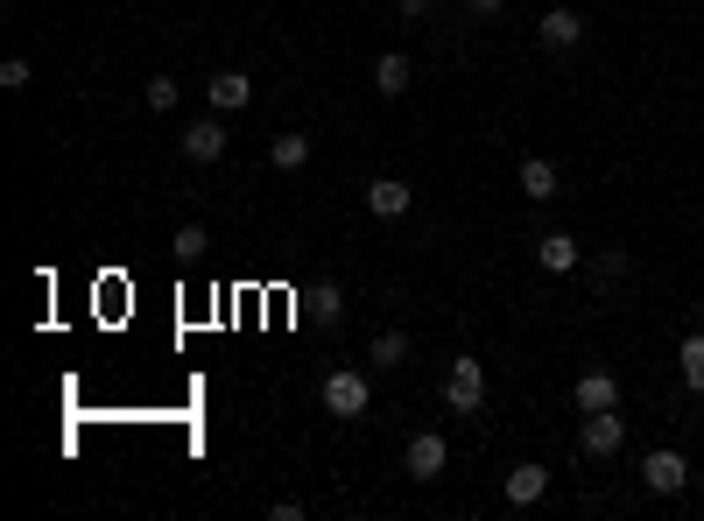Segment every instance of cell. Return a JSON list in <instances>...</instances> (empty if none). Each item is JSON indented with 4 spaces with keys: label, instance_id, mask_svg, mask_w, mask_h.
Here are the masks:
<instances>
[{
    "label": "cell",
    "instance_id": "1",
    "mask_svg": "<svg viewBox=\"0 0 704 521\" xmlns=\"http://www.w3.org/2000/svg\"><path fill=\"white\" fill-rule=\"evenodd\" d=\"M367 401H373V388H367V374H359V367H338V374H324V415H338V423H359V415H367Z\"/></svg>",
    "mask_w": 704,
    "mask_h": 521
},
{
    "label": "cell",
    "instance_id": "2",
    "mask_svg": "<svg viewBox=\"0 0 704 521\" xmlns=\"http://www.w3.org/2000/svg\"><path fill=\"white\" fill-rule=\"evenodd\" d=\"M444 401H452L458 415L486 409V367H479L472 352H458V360H452V381H444Z\"/></svg>",
    "mask_w": 704,
    "mask_h": 521
},
{
    "label": "cell",
    "instance_id": "3",
    "mask_svg": "<svg viewBox=\"0 0 704 521\" xmlns=\"http://www.w3.org/2000/svg\"><path fill=\"white\" fill-rule=\"evenodd\" d=\"M641 486H649V494H683V486H691L683 451H649L641 458Z\"/></svg>",
    "mask_w": 704,
    "mask_h": 521
},
{
    "label": "cell",
    "instance_id": "4",
    "mask_svg": "<svg viewBox=\"0 0 704 521\" xmlns=\"http://www.w3.org/2000/svg\"><path fill=\"white\" fill-rule=\"evenodd\" d=\"M578 444H585L592 458H613V451L627 444V423H620L613 409H592V415H585V430H578Z\"/></svg>",
    "mask_w": 704,
    "mask_h": 521
},
{
    "label": "cell",
    "instance_id": "5",
    "mask_svg": "<svg viewBox=\"0 0 704 521\" xmlns=\"http://www.w3.org/2000/svg\"><path fill=\"white\" fill-rule=\"evenodd\" d=\"M444 458H452V451H444V437H437V430H416V437H409V451H402V466H409V480H437V472H444Z\"/></svg>",
    "mask_w": 704,
    "mask_h": 521
},
{
    "label": "cell",
    "instance_id": "6",
    "mask_svg": "<svg viewBox=\"0 0 704 521\" xmlns=\"http://www.w3.org/2000/svg\"><path fill=\"white\" fill-rule=\"evenodd\" d=\"M409 198H416V190L402 184V176H373V184H367V212L373 219H402V212H409Z\"/></svg>",
    "mask_w": 704,
    "mask_h": 521
},
{
    "label": "cell",
    "instance_id": "7",
    "mask_svg": "<svg viewBox=\"0 0 704 521\" xmlns=\"http://www.w3.org/2000/svg\"><path fill=\"white\" fill-rule=\"evenodd\" d=\"M205 92H212L219 113H239L254 99V78H247V71H212V78H205Z\"/></svg>",
    "mask_w": 704,
    "mask_h": 521
},
{
    "label": "cell",
    "instance_id": "8",
    "mask_svg": "<svg viewBox=\"0 0 704 521\" xmlns=\"http://www.w3.org/2000/svg\"><path fill=\"white\" fill-rule=\"evenodd\" d=\"M578 409H620V381L606 374V367H592V374H578Z\"/></svg>",
    "mask_w": 704,
    "mask_h": 521
},
{
    "label": "cell",
    "instance_id": "9",
    "mask_svg": "<svg viewBox=\"0 0 704 521\" xmlns=\"http://www.w3.org/2000/svg\"><path fill=\"white\" fill-rule=\"evenodd\" d=\"M184 156L190 162H219V156H226V127H219V121H190L184 127Z\"/></svg>",
    "mask_w": 704,
    "mask_h": 521
},
{
    "label": "cell",
    "instance_id": "10",
    "mask_svg": "<svg viewBox=\"0 0 704 521\" xmlns=\"http://www.w3.org/2000/svg\"><path fill=\"white\" fill-rule=\"evenodd\" d=\"M535 261H543L549 275H571L578 268V240L571 233H543V240H535Z\"/></svg>",
    "mask_w": 704,
    "mask_h": 521
},
{
    "label": "cell",
    "instance_id": "11",
    "mask_svg": "<svg viewBox=\"0 0 704 521\" xmlns=\"http://www.w3.org/2000/svg\"><path fill=\"white\" fill-rule=\"evenodd\" d=\"M578 36H585V14H571V8H549L543 14V42H549V50H571Z\"/></svg>",
    "mask_w": 704,
    "mask_h": 521
},
{
    "label": "cell",
    "instance_id": "12",
    "mask_svg": "<svg viewBox=\"0 0 704 521\" xmlns=\"http://www.w3.org/2000/svg\"><path fill=\"white\" fill-rule=\"evenodd\" d=\"M373 85H381V99H402L409 92V57H395V50L373 57Z\"/></svg>",
    "mask_w": 704,
    "mask_h": 521
},
{
    "label": "cell",
    "instance_id": "13",
    "mask_svg": "<svg viewBox=\"0 0 704 521\" xmlns=\"http://www.w3.org/2000/svg\"><path fill=\"white\" fill-rule=\"evenodd\" d=\"M543 486H549V472H543V466H515V472H507V500H515V508L543 500Z\"/></svg>",
    "mask_w": 704,
    "mask_h": 521
},
{
    "label": "cell",
    "instance_id": "14",
    "mask_svg": "<svg viewBox=\"0 0 704 521\" xmlns=\"http://www.w3.org/2000/svg\"><path fill=\"white\" fill-rule=\"evenodd\" d=\"M521 198H557V162H543V156L521 162Z\"/></svg>",
    "mask_w": 704,
    "mask_h": 521
},
{
    "label": "cell",
    "instance_id": "15",
    "mask_svg": "<svg viewBox=\"0 0 704 521\" xmlns=\"http://www.w3.org/2000/svg\"><path fill=\"white\" fill-rule=\"evenodd\" d=\"M268 162H275V170H304L310 162V134H275V141H268Z\"/></svg>",
    "mask_w": 704,
    "mask_h": 521
},
{
    "label": "cell",
    "instance_id": "16",
    "mask_svg": "<svg viewBox=\"0 0 704 521\" xmlns=\"http://www.w3.org/2000/svg\"><path fill=\"white\" fill-rule=\"evenodd\" d=\"M677 360H683V388H697V395H704V332L683 338V352H677Z\"/></svg>",
    "mask_w": 704,
    "mask_h": 521
},
{
    "label": "cell",
    "instance_id": "17",
    "mask_svg": "<svg viewBox=\"0 0 704 521\" xmlns=\"http://www.w3.org/2000/svg\"><path fill=\"white\" fill-rule=\"evenodd\" d=\"M170 247H176V261H205V247H212V233H205L198 219H190V226H176V240H170Z\"/></svg>",
    "mask_w": 704,
    "mask_h": 521
},
{
    "label": "cell",
    "instance_id": "18",
    "mask_svg": "<svg viewBox=\"0 0 704 521\" xmlns=\"http://www.w3.org/2000/svg\"><path fill=\"white\" fill-rule=\"evenodd\" d=\"M373 360L402 367V360H409V332H373Z\"/></svg>",
    "mask_w": 704,
    "mask_h": 521
},
{
    "label": "cell",
    "instance_id": "19",
    "mask_svg": "<svg viewBox=\"0 0 704 521\" xmlns=\"http://www.w3.org/2000/svg\"><path fill=\"white\" fill-rule=\"evenodd\" d=\"M310 310H318L324 324H338V318H346V296H338L332 282H324V289H310Z\"/></svg>",
    "mask_w": 704,
    "mask_h": 521
},
{
    "label": "cell",
    "instance_id": "20",
    "mask_svg": "<svg viewBox=\"0 0 704 521\" xmlns=\"http://www.w3.org/2000/svg\"><path fill=\"white\" fill-rule=\"evenodd\" d=\"M141 99H148L156 113H170V107H176V78H148V92H141Z\"/></svg>",
    "mask_w": 704,
    "mask_h": 521
},
{
    "label": "cell",
    "instance_id": "21",
    "mask_svg": "<svg viewBox=\"0 0 704 521\" xmlns=\"http://www.w3.org/2000/svg\"><path fill=\"white\" fill-rule=\"evenodd\" d=\"M22 85H28V64H22V57H8V64H0V92H22Z\"/></svg>",
    "mask_w": 704,
    "mask_h": 521
},
{
    "label": "cell",
    "instance_id": "22",
    "mask_svg": "<svg viewBox=\"0 0 704 521\" xmlns=\"http://www.w3.org/2000/svg\"><path fill=\"white\" fill-rule=\"evenodd\" d=\"M395 8L409 14V22H423V14H430V0H395Z\"/></svg>",
    "mask_w": 704,
    "mask_h": 521
},
{
    "label": "cell",
    "instance_id": "23",
    "mask_svg": "<svg viewBox=\"0 0 704 521\" xmlns=\"http://www.w3.org/2000/svg\"><path fill=\"white\" fill-rule=\"evenodd\" d=\"M466 8H472V14H501L507 0H466Z\"/></svg>",
    "mask_w": 704,
    "mask_h": 521
}]
</instances>
